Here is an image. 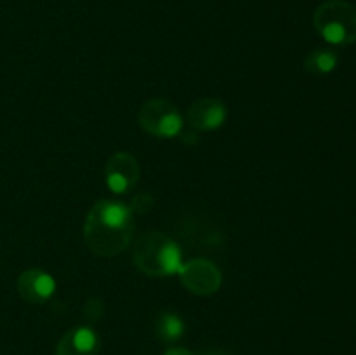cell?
Segmentation results:
<instances>
[{
  "label": "cell",
  "instance_id": "obj_1",
  "mask_svg": "<svg viewBox=\"0 0 356 355\" xmlns=\"http://www.w3.org/2000/svg\"><path fill=\"white\" fill-rule=\"evenodd\" d=\"M127 204L97 200L83 223V240L94 254L113 258L127 249L134 237V219Z\"/></svg>",
  "mask_w": 356,
  "mask_h": 355
},
{
  "label": "cell",
  "instance_id": "obj_2",
  "mask_svg": "<svg viewBox=\"0 0 356 355\" xmlns=\"http://www.w3.org/2000/svg\"><path fill=\"white\" fill-rule=\"evenodd\" d=\"M132 260L138 270L148 277L177 275L184 263L179 246L160 232H148L138 237Z\"/></svg>",
  "mask_w": 356,
  "mask_h": 355
},
{
  "label": "cell",
  "instance_id": "obj_3",
  "mask_svg": "<svg viewBox=\"0 0 356 355\" xmlns=\"http://www.w3.org/2000/svg\"><path fill=\"white\" fill-rule=\"evenodd\" d=\"M320 37L332 45H350L356 40V7L346 0H327L313 14Z\"/></svg>",
  "mask_w": 356,
  "mask_h": 355
},
{
  "label": "cell",
  "instance_id": "obj_4",
  "mask_svg": "<svg viewBox=\"0 0 356 355\" xmlns=\"http://www.w3.org/2000/svg\"><path fill=\"white\" fill-rule=\"evenodd\" d=\"M138 122L143 131L155 138H176L183 129V117L176 104L162 97L146 101L138 111Z\"/></svg>",
  "mask_w": 356,
  "mask_h": 355
},
{
  "label": "cell",
  "instance_id": "obj_5",
  "mask_svg": "<svg viewBox=\"0 0 356 355\" xmlns=\"http://www.w3.org/2000/svg\"><path fill=\"white\" fill-rule=\"evenodd\" d=\"M177 275L184 287L197 296L214 294L219 291L222 282L221 270L212 261L200 260V258L183 263Z\"/></svg>",
  "mask_w": 356,
  "mask_h": 355
},
{
  "label": "cell",
  "instance_id": "obj_6",
  "mask_svg": "<svg viewBox=\"0 0 356 355\" xmlns=\"http://www.w3.org/2000/svg\"><path fill=\"white\" fill-rule=\"evenodd\" d=\"M104 181L113 194L124 195L136 188L139 181V164L127 152H117L108 159L104 167Z\"/></svg>",
  "mask_w": 356,
  "mask_h": 355
},
{
  "label": "cell",
  "instance_id": "obj_7",
  "mask_svg": "<svg viewBox=\"0 0 356 355\" xmlns=\"http://www.w3.org/2000/svg\"><path fill=\"white\" fill-rule=\"evenodd\" d=\"M17 294L23 301L31 305H40L49 301L56 291V281L51 274L40 270V268H30L24 270L17 277Z\"/></svg>",
  "mask_w": 356,
  "mask_h": 355
},
{
  "label": "cell",
  "instance_id": "obj_8",
  "mask_svg": "<svg viewBox=\"0 0 356 355\" xmlns=\"http://www.w3.org/2000/svg\"><path fill=\"white\" fill-rule=\"evenodd\" d=\"M228 117L225 103L218 97H202L188 110V122L197 132H211L221 127Z\"/></svg>",
  "mask_w": 356,
  "mask_h": 355
},
{
  "label": "cell",
  "instance_id": "obj_9",
  "mask_svg": "<svg viewBox=\"0 0 356 355\" xmlns=\"http://www.w3.org/2000/svg\"><path fill=\"white\" fill-rule=\"evenodd\" d=\"M101 338L92 327L76 326L66 331L56 347V355H97Z\"/></svg>",
  "mask_w": 356,
  "mask_h": 355
},
{
  "label": "cell",
  "instance_id": "obj_10",
  "mask_svg": "<svg viewBox=\"0 0 356 355\" xmlns=\"http://www.w3.org/2000/svg\"><path fill=\"white\" fill-rule=\"evenodd\" d=\"M339 65V56L332 49H315L305 58V70L312 75H329Z\"/></svg>",
  "mask_w": 356,
  "mask_h": 355
},
{
  "label": "cell",
  "instance_id": "obj_11",
  "mask_svg": "<svg viewBox=\"0 0 356 355\" xmlns=\"http://www.w3.org/2000/svg\"><path fill=\"white\" fill-rule=\"evenodd\" d=\"M184 331H186L184 320L177 313L163 312L156 319L155 334L163 343H176L184 336Z\"/></svg>",
  "mask_w": 356,
  "mask_h": 355
},
{
  "label": "cell",
  "instance_id": "obj_12",
  "mask_svg": "<svg viewBox=\"0 0 356 355\" xmlns=\"http://www.w3.org/2000/svg\"><path fill=\"white\" fill-rule=\"evenodd\" d=\"M153 204H155V198L152 197L149 194H136L134 198H132L131 205H129V209L132 211V214H146V212L152 211Z\"/></svg>",
  "mask_w": 356,
  "mask_h": 355
},
{
  "label": "cell",
  "instance_id": "obj_13",
  "mask_svg": "<svg viewBox=\"0 0 356 355\" xmlns=\"http://www.w3.org/2000/svg\"><path fill=\"white\" fill-rule=\"evenodd\" d=\"M83 315L89 322H96L104 315V303L99 298H90L83 306Z\"/></svg>",
  "mask_w": 356,
  "mask_h": 355
},
{
  "label": "cell",
  "instance_id": "obj_14",
  "mask_svg": "<svg viewBox=\"0 0 356 355\" xmlns=\"http://www.w3.org/2000/svg\"><path fill=\"white\" fill-rule=\"evenodd\" d=\"M163 355H193V354H191V352H188L186 348L174 347V348H169V350H167Z\"/></svg>",
  "mask_w": 356,
  "mask_h": 355
},
{
  "label": "cell",
  "instance_id": "obj_15",
  "mask_svg": "<svg viewBox=\"0 0 356 355\" xmlns=\"http://www.w3.org/2000/svg\"><path fill=\"white\" fill-rule=\"evenodd\" d=\"M202 355H232V354H228V352L225 350H211V352H204Z\"/></svg>",
  "mask_w": 356,
  "mask_h": 355
}]
</instances>
